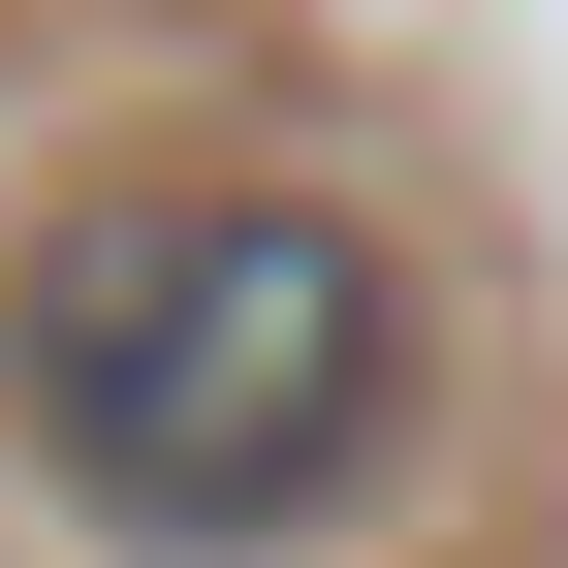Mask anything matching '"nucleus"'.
<instances>
[{"instance_id":"f257e3e1","label":"nucleus","mask_w":568,"mask_h":568,"mask_svg":"<svg viewBox=\"0 0 568 568\" xmlns=\"http://www.w3.org/2000/svg\"><path fill=\"white\" fill-rule=\"evenodd\" d=\"M0 379H32V474H63L95 537L253 568V537H316L347 474H379V410H410V284H379V222H316V190H159V222L32 253Z\"/></svg>"}]
</instances>
